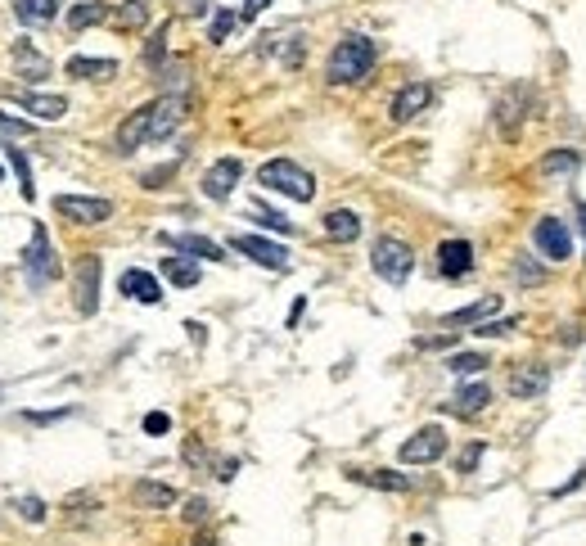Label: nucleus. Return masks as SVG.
Listing matches in <instances>:
<instances>
[{"instance_id": "11", "label": "nucleus", "mask_w": 586, "mask_h": 546, "mask_svg": "<svg viewBox=\"0 0 586 546\" xmlns=\"http://www.w3.org/2000/svg\"><path fill=\"white\" fill-rule=\"evenodd\" d=\"M100 272H104V263L95 253H86L77 263V312L82 316H95V307H100Z\"/></svg>"}, {"instance_id": "19", "label": "nucleus", "mask_w": 586, "mask_h": 546, "mask_svg": "<svg viewBox=\"0 0 586 546\" xmlns=\"http://www.w3.org/2000/svg\"><path fill=\"white\" fill-rule=\"evenodd\" d=\"M131 497H135L140 511H167V506H176V488L172 483H158V479H140L131 488Z\"/></svg>"}, {"instance_id": "36", "label": "nucleus", "mask_w": 586, "mask_h": 546, "mask_svg": "<svg viewBox=\"0 0 586 546\" xmlns=\"http://www.w3.org/2000/svg\"><path fill=\"white\" fill-rule=\"evenodd\" d=\"M14 506H18V515H23L27 524H41V520H45V501H41V497H18Z\"/></svg>"}, {"instance_id": "42", "label": "nucleus", "mask_w": 586, "mask_h": 546, "mask_svg": "<svg viewBox=\"0 0 586 546\" xmlns=\"http://www.w3.org/2000/svg\"><path fill=\"white\" fill-rule=\"evenodd\" d=\"M0 132H5V136H27L32 127H27V123H18V118H9V114H0Z\"/></svg>"}, {"instance_id": "18", "label": "nucleus", "mask_w": 586, "mask_h": 546, "mask_svg": "<svg viewBox=\"0 0 586 546\" xmlns=\"http://www.w3.org/2000/svg\"><path fill=\"white\" fill-rule=\"evenodd\" d=\"M14 73L27 82H41V77H50V59L23 36V41H14Z\"/></svg>"}, {"instance_id": "44", "label": "nucleus", "mask_w": 586, "mask_h": 546, "mask_svg": "<svg viewBox=\"0 0 586 546\" xmlns=\"http://www.w3.org/2000/svg\"><path fill=\"white\" fill-rule=\"evenodd\" d=\"M303 312H307V303L298 298V303H293V312H289V325H298V321H303Z\"/></svg>"}, {"instance_id": "17", "label": "nucleus", "mask_w": 586, "mask_h": 546, "mask_svg": "<svg viewBox=\"0 0 586 546\" xmlns=\"http://www.w3.org/2000/svg\"><path fill=\"white\" fill-rule=\"evenodd\" d=\"M551 389V375H546V366H514L510 371V393L519 398V402H528V398H541Z\"/></svg>"}, {"instance_id": "5", "label": "nucleus", "mask_w": 586, "mask_h": 546, "mask_svg": "<svg viewBox=\"0 0 586 546\" xmlns=\"http://www.w3.org/2000/svg\"><path fill=\"white\" fill-rule=\"evenodd\" d=\"M55 213L64 222H77V226H100L114 217V204L109 199H95V194H59L55 199Z\"/></svg>"}, {"instance_id": "6", "label": "nucleus", "mask_w": 586, "mask_h": 546, "mask_svg": "<svg viewBox=\"0 0 586 546\" xmlns=\"http://www.w3.org/2000/svg\"><path fill=\"white\" fill-rule=\"evenodd\" d=\"M528 86H505L501 91V100H496V127H501V136L505 140H519V132H523V123H528Z\"/></svg>"}, {"instance_id": "16", "label": "nucleus", "mask_w": 586, "mask_h": 546, "mask_svg": "<svg viewBox=\"0 0 586 546\" xmlns=\"http://www.w3.org/2000/svg\"><path fill=\"white\" fill-rule=\"evenodd\" d=\"M117 284H122V293H126V298H135V303H144V307L163 303V284H158V275L140 272V267H126Z\"/></svg>"}, {"instance_id": "21", "label": "nucleus", "mask_w": 586, "mask_h": 546, "mask_svg": "<svg viewBox=\"0 0 586 546\" xmlns=\"http://www.w3.org/2000/svg\"><path fill=\"white\" fill-rule=\"evenodd\" d=\"M68 77H77V82H109V77H117V64L114 59H86V55H73V59H68Z\"/></svg>"}, {"instance_id": "33", "label": "nucleus", "mask_w": 586, "mask_h": 546, "mask_svg": "<svg viewBox=\"0 0 586 546\" xmlns=\"http://www.w3.org/2000/svg\"><path fill=\"white\" fill-rule=\"evenodd\" d=\"M163 55H167V23L149 36V45H144V64H149V68H163Z\"/></svg>"}, {"instance_id": "9", "label": "nucleus", "mask_w": 586, "mask_h": 546, "mask_svg": "<svg viewBox=\"0 0 586 546\" xmlns=\"http://www.w3.org/2000/svg\"><path fill=\"white\" fill-rule=\"evenodd\" d=\"M231 244L239 249V253H248L257 267L289 272V249H284V244H275V240H266V235H234Z\"/></svg>"}, {"instance_id": "13", "label": "nucleus", "mask_w": 586, "mask_h": 546, "mask_svg": "<svg viewBox=\"0 0 586 546\" xmlns=\"http://www.w3.org/2000/svg\"><path fill=\"white\" fill-rule=\"evenodd\" d=\"M429 104H433V86H429V82H406V86L392 95V123H411V118H420Z\"/></svg>"}, {"instance_id": "34", "label": "nucleus", "mask_w": 586, "mask_h": 546, "mask_svg": "<svg viewBox=\"0 0 586 546\" xmlns=\"http://www.w3.org/2000/svg\"><path fill=\"white\" fill-rule=\"evenodd\" d=\"M234 23H239V18H234L231 9H217V14H213V27H208V41H217V45H222V41L234 32Z\"/></svg>"}, {"instance_id": "45", "label": "nucleus", "mask_w": 586, "mask_h": 546, "mask_svg": "<svg viewBox=\"0 0 586 546\" xmlns=\"http://www.w3.org/2000/svg\"><path fill=\"white\" fill-rule=\"evenodd\" d=\"M266 5H271V0H248V5H243V14H248V18H253V14H262V9H266Z\"/></svg>"}, {"instance_id": "28", "label": "nucleus", "mask_w": 586, "mask_h": 546, "mask_svg": "<svg viewBox=\"0 0 586 546\" xmlns=\"http://www.w3.org/2000/svg\"><path fill=\"white\" fill-rule=\"evenodd\" d=\"M578 163H582V154H578V149H551V154L537 163V172H541V176H560V172L569 176Z\"/></svg>"}, {"instance_id": "20", "label": "nucleus", "mask_w": 586, "mask_h": 546, "mask_svg": "<svg viewBox=\"0 0 586 546\" xmlns=\"http://www.w3.org/2000/svg\"><path fill=\"white\" fill-rule=\"evenodd\" d=\"M163 244H172V249H181V253H190V258L226 263V249H222V244H213V240H204V235H163Z\"/></svg>"}, {"instance_id": "23", "label": "nucleus", "mask_w": 586, "mask_h": 546, "mask_svg": "<svg viewBox=\"0 0 586 546\" xmlns=\"http://www.w3.org/2000/svg\"><path fill=\"white\" fill-rule=\"evenodd\" d=\"M325 235H330V240H339V244H352V240L361 235V217H356V213H348V208L325 213Z\"/></svg>"}, {"instance_id": "10", "label": "nucleus", "mask_w": 586, "mask_h": 546, "mask_svg": "<svg viewBox=\"0 0 586 546\" xmlns=\"http://www.w3.org/2000/svg\"><path fill=\"white\" fill-rule=\"evenodd\" d=\"M185 109H190V100H185V95H158V100L149 104V140L172 136V132L181 127Z\"/></svg>"}, {"instance_id": "25", "label": "nucleus", "mask_w": 586, "mask_h": 546, "mask_svg": "<svg viewBox=\"0 0 586 546\" xmlns=\"http://www.w3.org/2000/svg\"><path fill=\"white\" fill-rule=\"evenodd\" d=\"M496 307H501V298H496V293H487V298L469 303V307H461V312H452V316H447V325H482Z\"/></svg>"}, {"instance_id": "27", "label": "nucleus", "mask_w": 586, "mask_h": 546, "mask_svg": "<svg viewBox=\"0 0 586 546\" xmlns=\"http://www.w3.org/2000/svg\"><path fill=\"white\" fill-rule=\"evenodd\" d=\"M104 18H109V5H104V0H86V5H73V9H68V27H73V32L95 27V23H104Z\"/></svg>"}, {"instance_id": "7", "label": "nucleus", "mask_w": 586, "mask_h": 546, "mask_svg": "<svg viewBox=\"0 0 586 546\" xmlns=\"http://www.w3.org/2000/svg\"><path fill=\"white\" fill-rule=\"evenodd\" d=\"M442 452H447V433H442L438 424H424V429H415V433L402 442V461H406V465H433Z\"/></svg>"}, {"instance_id": "24", "label": "nucleus", "mask_w": 586, "mask_h": 546, "mask_svg": "<svg viewBox=\"0 0 586 546\" xmlns=\"http://www.w3.org/2000/svg\"><path fill=\"white\" fill-rule=\"evenodd\" d=\"M356 483H365V488H383V492H406L411 488V479L406 474H392V470H348Z\"/></svg>"}, {"instance_id": "14", "label": "nucleus", "mask_w": 586, "mask_h": 546, "mask_svg": "<svg viewBox=\"0 0 586 546\" xmlns=\"http://www.w3.org/2000/svg\"><path fill=\"white\" fill-rule=\"evenodd\" d=\"M9 95H14L18 109H27V114L41 118V123H59V118L68 114V100H64V95H45V91H9Z\"/></svg>"}, {"instance_id": "43", "label": "nucleus", "mask_w": 586, "mask_h": 546, "mask_svg": "<svg viewBox=\"0 0 586 546\" xmlns=\"http://www.w3.org/2000/svg\"><path fill=\"white\" fill-rule=\"evenodd\" d=\"M185 330H190V339H194V343H204V339H208V334H204V325H199V321H185Z\"/></svg>"}, {"instance_id": "46", "label": "nucleus", "mask_w": 586, "mask_h": 546, "mask_svg": "<svg viewBox=\"0 0 586 546\" xmlns=\"http://www.w3.org/2000/svg\"><path fill=\"white\" fill-rule=\"evenodd\" d=\"M578 217H582V231H586V204H578Z\"/></svg>"}, {"instance_id": "22", "label": "nucleus", "mask_w": 586, "mask_h": 546, "mask_svg": "<svg viewBox=\"0 0 586 546\" xmlns=\"http://www.w3.org/2000/svg\"><path fill=\"white\" fill-rule=\"evenodd\" d=\"M487 402H492V389H487L482 380H473L465 389H456V398L447 402V411H456V415H478Z\"/></svg>"}, {"instance_id": "29", "label": "nucleus", "mask_w": 586, "mask_h": 546, "mask_svg": "<svg viewBox=\"0 0 586 546\" xmlns=\"http://www.w3.org/2000/svg\"><path fill=\"white\" fill-rule=\"evenodd\" d=\"M14 14L23 23H50L59 14V0H14Z\"/></svg>"}, {"instance_id": "26", "label": "nucleus", "mask_w": 586, "mask_h": 546, "mask_svg": "<svg viewBox=\"0 0 586 546\" xmlns=\"http://www.w3.org/2000/svg\"><path fill=\"white\" fill-rule=\"evenodd\" d=\"M163 275L176 284V289H194L199 284V263L194 258H163Z\"/></svg>"}, {"instance_id": "3", "label": "nucleus", "mask_w": 586, "mask_h": 546, "mask_svg": "<svg viewBox=\"0 0 586 546\" xmlns=\"http://www.w3.org/2000/svg\"><path fill=\"white\" fill-rule=\"evenodd\" d=\"M370 267L374 275H383L388 284H406L415 272V249L406 240H392V235H379L374 249H370Z\"/></svg>"}, {"instance_id": "1", "label": "nucleus", "mask_w": 586, "mask_h": 546, "mask_svg": "<svg viewBox=\"0 0 586 546\" xmlns=\"http://www.w3.org/2000/svg\"><path fill=\"white\" fill-rule=\"evenodd\" d=\"M374 59H379L374 41H370V36H361V32H352V36H343V41L334 45L325 77H330L334 86H356V82H365V77H370Z\"/></svg>"}, {"instance_id": "2", "label": "nucleus", "mask_w": 586, "mask_h": 546, "mask_svg": "<svg viewBox=\"0 0 586 546\" xmlns=\"http://www.w3.org/2000/svg\"><path fill=\"white\" fill-rule=\"evenodd\" d=\"M257 181H262L266 190L284 194V199H298V204H312V199H316V176H312L307 167H298L293 158H271V163H262V167H257Z\"/></svg>"}, {"instance_id": "41", "label": "nucleus", "mask_w": 586, "mask_h": 546, "mask_svg": "<svg viewBox=\"0 0 586 546\" xmlns=\"http://www.w3.org/2000/svg\"><path fill=\"white\" fill-rule=\"evenodd\" d=\"M185 520H190V524H204V520H208V501H204V497H190V501H185Z\"/></svg>"}, {"instance_id": "32", "label": "nucleus", "mask_w": 586, "mask_h": 546, "mask_svg": "<svg viewBox=\"0 0 586 546\" xmlns=\"http://www.w3.org/2000/svg\"><path fill=\"white\" fill-rule=\"evenodd\" d=\"M9 167H14V176H18V190H23V199L32 204V199H36V185H32V167H27V158H23L18 149H9Z\"/></svg>"}, {"instance_id": "39", "label": "nucleus", "mask_w": 586, "mask_h": 546, "mask_svg": "<svg viewBox=\"0 0 586 546\" xmlns=\"http://www.w3.org/2000/svg\"><path fill=\"white\" fill-rule=\"evenodd\" d=\"M482 461V442H469L465 452L456 456V474H473V465Z\"/></svg>"}, {"instance_id": "4", "label": "nucleus", "mask_w": 586, "mask_h": 546, "mask_svg": "<svg viewBox=\"0 0 586 546\" xmlns=\"http://www.w3.org/2000/svg\"><path fill=\"white\" fill-rule=\"evenodd\" d=\"M23 275L32 289H45L55 275H59V258H55V244H50V231L36 222L32 226V244L23 249Z\"/></svg>"}, {"instance_id": "38", "label": "nucleus", "mask_w": 586, "mask_h": 546, "mask_svg": "<svg viewBox=\"0 0 586 546\" xmlns=\"http://www.w3.org/2000/svg\"><path fill=\"white\" fill-rule=\"evenodd\" d=\"M514 280H519V284H541V280H546V272H541L537 263L519 258V263H514Z\"/></svg>"}, {"instance_id": "35", "label": "nucleus", "mask_w": 586, "mask_h": 546, "mask_svg": "<svg viewBox=\"0 0 586 546\" xmlns=\"http://www.w3.org/2000/svg\"><path fill=\"white\" fill-rule=\"evenodd\" d=\"M253 217H257L266 231H280V235H289V231H293V222H289V217H280V213H271V208H262V204H253Z\"/></svg>"}, {"instance_id": "15", "label": "nucleus", "mask_w": 586, "mask_h": 546, "mask_svg": "<svg viewBox=\"0 0 586 546\" xmlns=\"http://www.w3.org/2000/svg\"><path fill=\"white\" fill-rule=\"evenodd\" d=\"M438 272L447 280H461L473 272V244L469 240H442L438 244Z\"/></svg>"}, {"instance_id": "40", "label": "nucleus", "mask_w": 586, "mask_h": 546, "mask_svg": "<svg viewBox=\"0 0 586 546\" xmlns=\"http://www.w3.org/2000/svg\"><path fill=\"white\" fill-rule=\"evenodd\" d=\"M167 429H172V415H163V411L144 415V433H167Z\"/></svg>"}, {"instance_id": "30", "label": "nucleus", "mask_w": 586, "mask_h": 546, "mask_svg": "<svg viewBox=\"0 0 586 546\" xmlns=\"http://www.w3.org/2000/svg\"><path fill=\"white\" fill-rule=\"evenodd\" d=\"M114 23L122 32H135V27H144L149 23V9H144V0H122L114 14Z\"/></svg>"}, {"instance_id": "8", "label": "nucleus", "mask_w": 586, "mask_h": 546, "mask_svg": "<svg viewBox=\"0 0 586 546\" xmlns=\"http://www.w3.org/2000/svg\"><path fill=\"white\" fill-rule=\"evenodd\" d=\"M532 240H537L541 258H551V263L573 258V231H569L560 217H541V222H537V231H532Z\"/></svg>"}, {"instance_id": "12", "label": "nucleus", "mask_w": 586, "mask_h": 546, "mask_svg": "<svg viewBox=\"0 0 586 546\" xmlns=\"http://www.w3.org/2000/svg\"><path fill=\"white\" fill-rule=\"evenodd\" d=\"M239 176H243V163L239 158H217L208 172H204V194L208 199H231L234 194V185H239Z\"/></svg>"}, {"instance_id": "37", "label": "nucleus", "mask_w": 586, "mask_h": 546, "mask_svg": "<svg viewBox=\"0 0 586 546\" xmlns=\"http://www.w3.org/2000/svg\"><path fill=\"white\" fill-rule=\"evenodd\" d=\"M514 325H519L514 316H505V321H482V325H478L473 334H478V339H501V334H510Z\"/></svg>"}, {"instance_id": "31", "label": "nucleus", "mask_w": 586, "mask_h": 546, "mask_svg": "<svg viewBox=\"0 0 586 546\" xmlns=\"http://www.w3.org/2000/svg\"><path fill=\"white\" fill-rule=\"evenodd\" d=\"M482 366H492V357H482V352H452L447 357V371L452 375H478Z\"/></svg>"}]
</instances>
